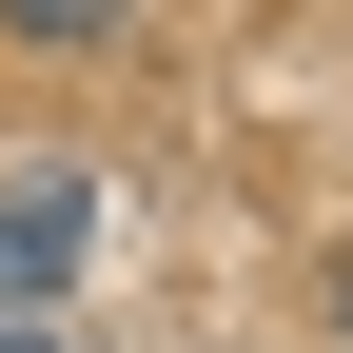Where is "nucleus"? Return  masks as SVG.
Masks as SVG:
<instances>
[{"mask_svg": "<svg viewBox=\"0 0 353 353\" xmlns=\"http://www.w3.org/2000/svg\"><path fill=\"white\" fill-rule=\"evenodd\" d=\"M79 255H99V196H79V176H20V196H0V334H39L59 314V275Z\"/></svg>", "mask_w": 353, "mask_h": 353, "instance_id": "obj_1", "label": "nucleus"}, {"mask_svg": "<svg viewBox=\"0 0 353 353\" xmlns=\"http://www.w3.org/2000/svg\"><path fill=\"white\" fill-rule=\"evenodd\" d=\"M0 39H118V0H0Z\"/></svg>", "mask_w": 353, "mask_h": 353, "instance_id": "obj_2", "label": "nucleus"}, {"mask_svg": "<svg viewBox=\"0 0 353 353\" xmlns=\"http://www.w3.org/2000/svg\"><path fill=\"white\" fill-rule=\"evenodd\" d=\"M0 353H79V334H59V314H39V334H0Z\"/></svg>", "mask_w": 353, "mask_h": 353, "instance_id": "obj_3", "label": "nucleus"}]
</instances>
